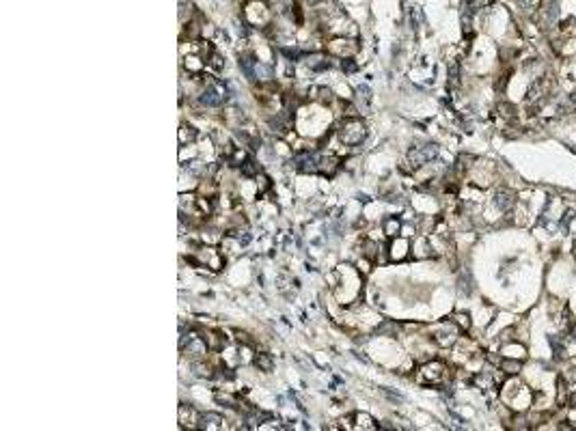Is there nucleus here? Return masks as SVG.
<instances>
[{
  "label": "nucleus",
  "instance_id": "f3484780",
  "mask_svg": "<svg viewBox=\"0 0 576 431\" xmlns=\"http://www.w3.org/2000/svg\"><path fill=\"white\" fill-rule=\"evenodd\" d=\"M399 229H401V225H399L397 218H386V220H384V233H386L388 237H395V235L399 233Z\"/></svg>",
  "mask_w": 576,
  "mask_h": 431
},
{
  "label": "nucleus",
  "instance_id": "f03ea898",
  "mask_svg": "<svg viewBox=\"0 0 576 431\" xmlns=\"http://www.w3.org/2000/svg\"><path fill=\"white\" fill-rule=\"evenodd\" d=\"M326 50L330 54H335V56H341V59H345V56H352V54H356V50H358V46H356V41H352V39H333L326 46Z\"/></svg>",
  "mask_w": 576,
  "mask_h": 431
},
{
  "label": "nucleus",
  "instance_id": "1a4fd4ad",
  "mask_svg": "<svg viewBox=\"0 0 576 431\" xmlns=\"http://www.w3.org/2000/svg\"><path fill=\"white\" fill-rule=\"evenodd\" d=\"M408 255V242L406 240H393V244L388 246V257L393 261H401Z\"/></svg>",
  "mask_w": 576,
  "mask_h": 431
},
{
  "label": "nucleus",
  "instance_id": "423d86ee",
  "mask_svg": "<svg viewBox=\"0 0 576 431\" xmlns=\"http://www.w3.org/2000/svg\"><path fill=\"white\" fill-rule=\"evenodd\" d=\"M438 153V149L434 147V145H425V147H419V149H414L412 153H410V160H412V164L414 166H423L425 162H429L431 157H434Z\"/></svg>",
  "mask_w": 576,
  "mask_h": 431
},
{
  "label": "nucleus",
  "instance_id": "9b49d317",
  "mask_svg": "<svg viewBox=\"0 0 576 431\" xmlns=\"http://www.w3.org/2000/svg\"><path fill=\"white\" fill-rule=\"evenodd\" d=\"M352 418L356 420V425H354V429H378V425H376V420L371 418L369 414H354Z\"/></svg>",
  "mask_w": 576,
  "mask_h": 431
},
{
  "label": "nucleus",
  "instance_id": "a211bd4d",
  "mask_svg": "<svg viewBox=\"0 0 576 431\" xmlns=\"http://www.w3.org/2000/svg\"><path fill=\"white\" fill-rule=\"evenodd\" d=\"M453 323H456V326H460L462 330H466V328H469V323H471V321H469V317H466V315L458 313V315H453Z\"/></svg>",
  "mask_w": 576,
  "mask_h": 431
},
{
  "label": "nucleus",
  "instance_id": "20e7f679",
  "mask_svg": "<svg viewBox=\"0 0 576 431\" xmlns=\"http://www.w3.org/2000/svg\"><path fill=\"white\" fill-rule=\"evenodd\" d=\"M445 377V364L441 362H427L425 366L421 369V379H425V382H441V379Z\"/></svg>",
  "mask_w": 576,
  "mask_h": 431
},
{
  "label": "nucleus",
  "instance_id": "2eb2a0df",
  "mask_svg": "<svg viewBox=\"0 0 576 431\" xmlns=\"http://www.w3.org/2000/svg\"><path fill=\"white\" fill-rule=\"evenodd\" d=\"M255 364H257L263 373H270V371H272V366H274V362H272V356H270V354H257V356H255Z\"/></svg>",
  "mask_w": 576,
  "mask_h": 431
},
{
  "label": "nucleus",
  "instance_id": "4468645a",
  "mask_svg": "<svg viewBox=\"0 0 576 431\" xmlns=\"http://www.w3.org/2000/svg\"><path fill=\"white\" fill-rule=\"evenodd\" d=\"M205 343H207V347L210 349H220L222 345H225V336H220L218 332H205Z\"/></svg>",
  "mask_w": 576,
  "mask_h": 431
},
{
  "label": "nucleus",
  "instance_id": "6ab92c4d",
  "mask_svg": "<svg viewBox=\"0 0 576 431\" xmlns=\"http://www.w3.org/2000/svg\"><path fill=\"white\" fill-rule=\"evenodd\" d=\"M503 371H507V373H518V371H520V364H518V362H509V360H505V362H503Z\"/></svg>",
  "mask_w": 576,
  "mask_h": 431
},
{
  "label": "nucleus",
  "instance_id": "dca6fc26",
  "mask_svg": "<svg viewBox=\"0 0 576 431\" xmlns=\"http://www.w3.org/2000/svg\"><path fill=\"white\" fill-rule=\"evenodd\" d=\"M197 138V132H194V127H188V125H182L179 127V145H186V142H190Z\"/></svg>",
  "mask_w": 576,
  "mask_h": 431
},
{
  "label": "nucleus",
  "instance_id": "39448f33",
  "mask_svg": "<svg viewBox=\"0 0 576 431\" xmlns=\"http://www.w3.org/2000/svg\"><path fill=\"white\" fill-rule=\"evenodd\" d=\"M225 418L216 412H207V414H201L199 416V427L197 429H225Z\"/></svg>",
  "mask_w": 576,
  "mask_h": 431
},
{
  "label": "nucleus",
  "instance_id": "0eeeda50",
  "mask_svg": "<svg viewBox=\"0 0 576 431\" xmlns=\"http://www.w3.org/2000/svg\"><path fill=\"white\" fill-rule=\"evenodd\" d=\"M199 416H201V414L194 412L190 405H182V407H179V425H182L184 429L199 427Z\"/></svg>",
  "mask_w": 576,
  "mask_h": 431
},
{
  "label": "nucleus",
  "instance_id": "f8f14e48",
  "mask_svg": "<svg viewBox=\"0 0 576 431\" xmlns=\"http://www.w3.org/2000/svg\"><path fill=\"white\" fill-rule=\"evenodd\" d=\"M516 203V198H514V192H509V190H501L499 194H496V205L501 207V209H509Z\"/></svg>",
  "mask_w": 576,
  "mask_h": 431
},
{
  "label": "nucleus",
  "instance_id": "9d476101",
  "mask_svg": "<svg viewBox=\"0 0 576 431\" xmlns=\"http://www.w3.org/2000/svg\"><path fill=\"white\" fill-rule=\"evenodd\" d=\"M205 65H207V61H203V56H197V54L186 56V61H184V67L188 69L190 74H201V71L205 69Z\"/></svg>",
  "mask_w": 576,
  "mask_h": 431
},
{
  "label": "nucleus",
  "instance_id": "f257e3e1",
  "mask_svg": "<svg viewBox=\"0 0 576 431\" xmlns=\"http://www.w3.org/2000/svg\"><path fill=\"white\" fill-rule=\"evenodd\" d=\"M365 125L361 119H345V123L341 125L339 129V138L341 142H345V145H358V142H363L365 138Z\"/></svg>",
  "mask_w": 576,
  "mask_h": 431
},
{
  "label": "nucleus",
  "instance_id": "7ed1b4c3",
  "mask_svg": "<svg viewBox=\"0 0 576 431\" xmlns=\"http://www.w3.org/2000/svg\"><path fill=\"white\" fill-rule=\"evenodd\" d=\"M201 265H210V268L214 270V272H218L220 268H222V255L218 253L216 248H212V246H207V248H201Z\"/></svg>",
  "mask_w": 576,
  "mask_h": 431
},
{
  "label": "nucleus",
  "instance_id": "ddd939ff",
  "mask_svg": "<svg viewBox=\"0 0 576 431\" xmlns=\"http://www.w3.org/2000/svg\"><path fill=\"white\" fill-rule=\"evenodd\" d=\"M240 168H242V175H244V177H257L259 170H261V168H259V164L253 160V157H246V162H244Z\"/></svg>",
  "mask_w": 576,
  "mask_h": 431
},
{
  "label": "nucleus",
  "instance_id": "6e6552de",
  "mask_svg": "<svg viewBox=\"0 0 576 431\" xmlns=\"http://www.w3.org/2000/svg\"><path fill=\"white\" fill-rule=\"evenodd\" d=\"M337 168H339V160L335 155H320L318 172H322V175H335Z\"/></svg>",
  "mask_w": 576,
  "mask_h": 431
}]
</instances>
